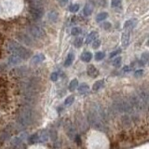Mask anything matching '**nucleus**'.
Returning <instances> with one entry per match:
<instances>
[{"instance_id":"obj_15","label":"nucleus","mask_w":149,"mask_h":149,"mask_svg":"<svg viewBox=\"0 0 149 149\" xmlns=\"http://www.w3.org/2000/svg\"><path fill=\"white\" fill-rule=\"evenodd\" d=\"M38 133V138H39V142L42 143H45L48 141L49 139V133L46 132V130H41L40 132H37Z\"/></svg>"},{"instance_id":"obj_28","label":"nucleus","mask_w":149,"mask_h":149,"mask_svg":"<svg viewBox=\"0 0 149 149\" xmlns=\"http://www.w3.org/2000/svg\"><path fill=\"white\" fill-rule=\"evenodd\" d=\"M30 143H39V138H38V133H35L33 134L30 137Z\"/></svg>"},{"instance_id":"obj_17","label":"nucleus","mask_w":149,"mask_h":149,"mask_svg":"<svg viewBox=\"0 0 149 149\" xmlns=\"http://www.w3.org/2000/svg\"><path fill=\"white\" fill-rule=\"evenodd\" d=\"M107 17H108V13L104 11V12H100L98 15L96 16V22H104L105 19H107Z\"/></svg>"},{"instance_id":"obj_37","label":"nucleus","mask_w":149,"mask_h":149,"mask_svg":"<svg viewBox=\"0 0 149 149\" xmlns=\"http://www.w3.org/2000/svg\"><path fill=\"white\" fill-rule=\"evenodd\" d=\"M58 78H59V76H58V73H52L51 74V76H50V79L52 81H57L58 80Z\"/></svg>"},{"instance_id":"obj_31","label":"nucleus","mask_w":149,"mask_h":149,"mask_svg":"<svg viewBox=\"0 0 149 149\" xmlns=\"http://www.w3.org/2000/svg\"><path fill=\"white\" fill-rule=\"evenodd\" d=\"M81 32H82L81 28H79V27H74L73 29H72V31H71V34H72V36H77L79 34H81Z\"/></svg>"},{"instance_id":"obj_2","label":"nucleus","mask_w":149,"mask_h":149,"mask_svg":"<svg viewBox=\"0 0 149 149\" xmlns=\"http://www.w3.org/2000/svg\"><path fill=\"white\" fill-rule=\"evenodd\" d=\"M36 116V112L31 107L28 106L22 107L20 110V112L18 113V118H17L18 124L22 126V128L28 127V126L32 125L35 122Z\"/></svg>"},{"instance_id":"obj_40","label":"nucleus","mask_w":149,"mask_h":149,"mask_svg":"<svg viewBox=\"0 0 149 149\" xmlns=\"http://www.w3.org/2000/svg\"><path fill=\"white\" fill-rule=\"evenodd\" d=\"M76 141L77 142V143H78V144H80V143H81V140H80V137H79L78 135H77V136H76Z\"/></svg>"},{"instance_id":"obj_16","label":"nucleus","mask_w":149,"mask_h":149,"mask_svg":"<svg viewBox=\"0 0 149 149\" xmlns=\"http://www.w3.org/2000/svg\"><path fill=\"white\" fill-rule=\"evenodd\" d=\"M91 59H92V54H91V52H90V51H85V52H83L81 55V60L84 63L91 62Z\"/></svg>"},{"instance_id":"obj_20","label":"nucleus","mask_w":149,"mask_h":149,"mask_svg":"<svg viewBox=\"0 0 149 149\" xmlns=\"http://www.w3.org/2000/svg\"><path fill=\"white\" fill-rule=\"evenodd\" d=\"M104 79H101V80L96 81L94 84H93V86H92V90H93V91H99L100 88H101L102 86H104Z\"/></svg>"},{"instance_id":"obj_34","label":"nucleus","mask_w":149,"mask_h":149,"mask_svg":"<svg viewBox=\"0 0 149 149\" xmlns=\"http://www.w3.org/2000/svg\"><path fill=\"white\" fill-rule=\"evenodd\" d=\"M120 52H121V49H116V50H114V51H112V52L110 53V55H109V58H114V57H116V55H118Z\"/></svg>"},{"instance_id":"obj_27","label":"nucleus","mask_w":149,"mask_h":149,"mask_svg":"<svg viewBox=\"0 0 149 149\" xmlns=\"http://www.w3.org/2000/svg\"><path fill=\"white\" fill-rule=\"evenodd\" d=\"M79 8H80V7H79L78 4H73V5H71V6L69 7V11L73 12V13L77 12L79 10Z\"/></svg>"},{"instance_id":"obj_13","label":"nucleus","mask_w":149,"mask_h":149,"mask_svg":"<svg viewBox=\"0 0 149 149\" xmlns=\"http://www.w3.org/2000/svg\"><path fill=\"white\" fill-rule=\"evenodd\" d=\"M96 38H98V33L95 32V31H93V32L90 33V34L88 35L85 42H86V44H90V43H91L92 41H94Z\"/></svg>"},{"instance_id":"obj_8","label":"nucleus","mask_w":149,"mask_h":149,"mask_svg":"<svg viewBox=\"0 0 149 149\" xmlns=\"http://www.w3.org/2000/svg\"><path fill=\"white\" fill-rule=\"evenodd\" d=\"M130 31L125 30L124 33H122V35H121V45L124 48H127L130 44Z\"/></svg>"},{"instance_id":"obj_7","label":"nucleus","mask_w":149,"mask_h":149,"mask_svg":"<svg viewBox=\"0 0 149 149\" xmlns=\"http://www.w3.org/2000/svg\"><path fill=\"white\" fill-rule=\"evenodd\" d=\"M138 24V20L137 19H130V20L126 21L124 25H123V29L127 30V31H132L134 29L135 27Z\"/></svg>"},{"instance_id":"obj_12","label":"nucleus","mask_w":149,"mask_h":149,"mask_svg":"<svg viewBox=\"0 0 149 149\" xmlns=\"http://www.w3.org/2000/svg\"><path fill=\"white\" fill-rule=\"evenodd\" d=\"M27 73V70L25 67H19L17 69H14L13 70V74L15 77H24Z\"/></svg>"},{"instance_id":"obj_9","label":"nucleus","mask_w":149,"mask_h":149,"mask_svg":"<svg viewBox=\"0 0 149 149\" xmlns=\"http://www.w3.org/2000/svg\"><path fill=\"white\" fill-rule=\"evenodd\" d=\"M93 8H94V4L92 1H88L83 8V14L85 16H91L93 11Z\"/></svg>"},{"instance_id":"obj_14","label":"nucleus","mask_w":149,"mask_h":149,"mask_svg":"<svg viewBox=\"0 0 149 149\" xmlns=\"http://www.w3.org/2000/svg\"><path fill=\"white\" fill-rule=\"evenodd\" d=\"M43 61H45V56L42 53L36 54L32 58V62L34 63H40L43 62Z\"/></svg>"},{"instance_id":"obj_22","label":"nucleus","mask_w":149,"mask_h":149,"mask_svg":"<svg viewBox=\"0 0 149 149\" xmlns=\"http://www.w3.org/2000/svg\"><path fill=\"white\" fill-rule=\"evenodd\" d=\"M121 63H122V58L119 57V56H118V57H116V58L113 60V62H112V64H113V66H115L116 68L120 67Z\"/></svg>"},{"instance_id":"obj_3","label":"nucleus","mask_w":149,"mask_h":149,"mask_svg":"<svg viewBox=\"0 0 149 149\" xmlns=\"http://www.w3.org/2000/svg\"><path fill=\"white\" fill-rule=\"evenodd\" d=\"M8 49L9 51H11L13 54L18 55L19 57H21L22 59L26 60L31 56V51L29 49L23 48V47L17 44L16 42H14V41H10L8 44Z\"/></svg>"},{"instance_id":"obj_5","label":"nucleus","mask_w":149,"mask_h":149,"mask_svg":"<svg viewBox=\"0 0 149 149\" xmlns=\"http://www.w3.org/2000/svg\"><path fill=\"white\" fill-rule=\"evenodd\" d=\"M30 15L33 20H40L44 16V9L39 6H33L30 8Z\"/></svg>"},{"instance_id":"obj_36","label":"nucleus","mask_w":149,"mask_h":149,"mask_svg":"<svg viewBox=\"0 0 149 149\" xmlns=\"http://www.w3.org/2000/svg\"><path fill=\"white\" fill-rule=\"evenodd\" d=\"M102 27H104L105 30H109L110 28L112 27V24H111V22H105L102 23Z\"/></svg>"},{"instance_id":"obj_32","label":"nucleus","mask_w":149,"mask_h":149,"mask_svg":"<svg viewBox=\"0 0 149 149\" xmlns=\"http://www.w3.org/2000/svg\"><path fill=\"white\" fill-rule=\"evenodd\" d=\"M121 5V0H112L111 6L112 8H118Z\"/></svg>"},{"instance_id":"obj_23","label":"nucleus","mask_w":149,"mask_h":149,"mask_svg":"<svg viewBox=\"0 0 149 149\" xmlns=\"http://www.w3.org/2000/svg\"><path fill=\"white\" fill-rule=\"evenodd\" d=\"M77 87H78L77 79H73V80L70 82V84H69V91H74Z\"/></svg>"},{"instance_id":"obj_11","label":"nucleus","mask_w":149,"mask_h":149,"mask_svg":"<svg viewBox=\"0 0 149 149\" xmlns=\"http://www.w3.org/2000/svg\"><path fill=\"white\" fill-rule=\"evenodd\" d=\"M22 60V59L21 57H19L18 55L13 54L12 56H10V57L8 58V64L9 65H17L19 63H21Z\"/></svg>"},{"instance_id":"obj_33","label":"nucleus","mask_w":149,"mask_h":149,"mask_svg":"<svg viewBox=\"0 0 149 149\" xmlns=\"http://www.w3.org/2000/svg\"><path fill=\"white\" fill-rule=\"evenodd\" d=\"M100 46H101V41H100L99 39H97V38H96L94 41H92V48L94 49H98Z\"/></svg>"},{"instance_id":"obj_35","label":"nucleus","mask_w":149,"mask_h":149,"mask_svg":"<svg viewBox=\"0 0 149 149\" xmlns=\"http://www.w3.org/2000/svg\"><path fill=\"white\" fill-rule=\"evenodd\" d=\"M143 70H142V69H139V70H136L135 71V73H134V77H142L143 74Z\"/></svg>"},{"instance_id":"obj_30","label":"nucleus","mask_w":149,"mask_h":149,"mask_svg":"<svg viewBox=\"0 0 149 149\" xmlns=\"http://www.w3.org/2000/svg\"><path fill=\"white\" fill-rule=\"evenodd\" d=\"M82 44H83V39L81 37H77V38H76V40L74 41V45L76 48H80Z\"/></svg>"},{"instance_id":"obj_21","label":"nucleus","mask_w":149,"mask_h":149,"mask_svg":"<svg viewBox=\"0 0 149 149\" xmlns=\"http://www.w3.org/2000/svg\"><path fill=\"white\" fill-rule=\"evenodd\" d=\"M22 142H23L22 140L18 136V137H16V138H14V139L12 140V141H11V146H12L13 147H16V148H17V147H19V146H21Z\"/></svg>"},{"instance_id":"obj_10","label":"nucleus","mask_w":149,"mask_h":149,"mask_svg":"<svg viewBox=\"0 0 149 149\" xmlns=\"http://www.w3.org/2000/svg\"><path fill=\"white\" fill-rule=\"evenodd\" d=\"M87 72H88V76H90L91 77H92V78L97 77H98V74H99V71H98V69H97L93 64L88 65Z\"/></svg>"},{"instance_id":"obj_26","label":"nucleus","mask_w":149,"mask_h":149,"mask_svg":"<svg viewBox=\"0 0 149 149\" xmlns=\"http://www.w3.org/2000/svg\"><path fill=\"white\" fill-rule=\"evenodd\" d=\"M105 57V53L104 52V51H98V52L95 53V60L96 61H102V59H104Z\"/></svg>"},{"instance_id":"obj_19","label":"nucleus","mask_w":149,"mask_h":149,"mask_svg":"<svg viewBox=\"0 0 149 149\" xmlns=\"http://www.w3.org/2000/svg\"><path fill=\"white\" fill-rule=\"evenodd\" d=\"M88 91H90V87H88V85H87L86 83H83V84H81V85L78 87V92L80 93V94L87 93Z\"/></svg>"},{"instance_id":"obj_18","label":"nucleus","mask_w":149,"mask_h":149,"mask_svg":"<svg viewBox=\"0 0 149 149\" xmlns=\"http://www.w3.org/2000/svg\"><path fill=\"white\" fill-rule=\"evenodd\" d=\"M74 60V53H69L68 56H67V58H66V60H65V62H64V66H66V67L70 66V65L73 63Z\"/></svg>"},{"instance_id":"obj_25","label":"nucleus","mask_w":149,"mask_h":149,"mask_svg":"<svg viewBox=\"0 0 149 149\" xmlns=\"http://www.w3.org/2000/svg\"><path fill=\"white\" fill-rule=\"evenodd\" d=\"M141 62L146 64L149 62V52H143L141 56Z\"/></svg>"},{"instance_id":"obj_29","label":"nucleus","mask_w":149,"mask_h":149,"mask_svg":"<svg viewBox=\"0 0 149 149\" xmlns=\"http://www.w3.org/2000/svg\"><path fill=\"white\" fill-rule=\"evenodd\" d=\"M74 96L71 95V96H69V97L66 98V99H65L64 104L65 105H71L73 102H74Z\"/></svg>"},{"instance_id":"obj_24","label":"nucleus","mask_w":149,"mask_h":149,"mask_svg":"<svg viewBox=\"0 0 149 149\" xmlns=\"http://www.w3.org/2000/svg\"><path fill=\"white\" fill-rule=\"evenodd\" d=\"M49 19L52 22H56V21L58 20V13L56 12V11H50L49 13Z\"/></svg>"},{"instance_id":"obj_41","label":"nucleus","mask_w":149,"mask_h":149,"mask_svg":"<svg viewBox=\"0 0 149 149\" xmlns=\"http://www.w3.org/2000/svg\"><path fill=\"white\" fill-rule=\"evenodd\" d=\"M146 46H147V47H149V39H148V40H147V42H146Z\"/></svg>"},{"instance_id":"obj_38","label":"nucleus","mask_w":149,"mask_h":149,"mask_svg":"<svg viewBox=\"0 0 149 149\" xmlns=\"http://www.w3.org/2000/svg\"><path fill=\"white\" fill-rule=\"evenodd\" d=\"M69 0H58V3L61 7H64V6H66L67 3H68Z\"/></svg>"},{"instance_id":"obj_6","label":"nucleus","mask_w":149,"mask_h":149,"mask_svg":"<svg viewBox=\"0 0 149 149\" xmlns=\"http://www.w3.org/2000/svg\"><path fill=\"white\" fill-rule=\"evenodd\" d=\"M16 37L19 41H21L22 44H24L26 46H34L35 45V41L32 38V36H29L28 35L24 34V33H18L16 35Z\"/></svg>"},{"instance_id":"obj_39","label":"nucleus","mask_w":149,"mask_h":149,"mask_svg":"<svg viewBox=\"0 0 149 149\" xmlns=\"http://www.w3.org/2000/svg\"><path fill=\"white\" fill-rule=\"evenodd\" d=\"M132 68H130V66H128V65H126V66H124V68H123V71L124 72H129V71H130Z\"/></svg>"},{"instance_id":"obj_1","label":"nucleus","mask_w":149,"mask_h":149,"mask_svg":"<svg viewBox=\"0 0 149 149\" xmlns=\"http://www.w3.org/2000/svg\"><path fill=\"white\" fill-rule=\"evenodd\" d=\"M20 91L25 97H36L39 91V81L33 77L21 82Z\"/></svg>"},{"instance_id":"obj_4","label":"nucleus","mask_w":149,"mask_h":149,"mask_svg":"<svg viewBox=\"0 0 149 149\" xmlns=\"http://www.w3.org/2000/svg\"><path fill=\"white\" fill-rule=\"evenodd\" d=\"M28 32L35 38H42L45 36V30L37 24H30L28 26Z\"/></svg>"}]
</instances>
